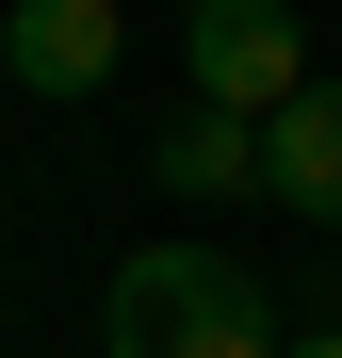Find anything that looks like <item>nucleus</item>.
<instances>
[{
    "mask_svg": "<svg viewBox=\"0 0 342 358\" xmlns=\"http://www.w3.org/2000/svg\"><path fill=\"white\" fill-rule=\"evenodd\" d=\"M98 358H277V310H261V277L196 245V228H163V245L114 261L98 293Z\"/></svg>",
    "mask_w": 342,
    "mask_h": 358,
    "instance_id": "1",
    "label": "nucleus"
},
{
    "mask_svg": "<svg viewBox=\"0 0 342 358\" xmlns=\"http://www.w3.org/2000/svg\"><path fill=\"white\" fill-rule=\"evenodd\" d=\"M180 66H196L212 114H277L310 82V33H294V0H196L180 17Z\"/></svg>",
    "mask_w": 342,
    "mask_h": 358,
    "instance_id": "2",
    "label": "nucleus"
},
{
    "mask_svg": "<svg viewBox=\"0 0 342 358\" xmlns=\"http://www.w3.org/2000/svg\"><path fill=\"white\" fill-rule=\"evenodd\" d=\"M114 33H131V0H0V98H98L114 82Z\"/></svg>",
    "mask_w": 342,
    "mask_h": 358,
    "instance_id": "3",
    "label": "nucleus"
},
{
    "mask_svg": "<svg viewBox=\"0 0 342 358\" xmlns=\"http://www.w3.org/2000/svg\"><path fill=\"white\" fill-rule=\"evenodd\" d=\"M261 196L310 212V228H342V82H294L261 114Z\"/></svg>",
    "mask_w": 342,
    "mask_h": 358,
    "instance_id": "4",
    "label": "nucleus"
},
{
    "mask_svg": "<svg viewBox=\"0 0 342 358\" xmlns=\"http://www.w3.org/2000/svg\"><path fill=\"white\" fill-rule=\"evenodd\" d=\"M147 179H163V196H245V179H261V114H163V147H147Z\"/></svg>",
    "mask_w": 342,
    "mask_h": 358,
    "instance_id": "5",
    "label": "nucleus"
},
{
    "mask_svg": "<svg viewBox=\"0 0 342 358\" xmlns=\"http://www.w3.org/2000/svg\"><path fill=\"white\" fill-rule=\"evenodd\" d=\"M277 358H342V326H294V342H277Z\"/></svg>",
    "mask_w": 342,
    "mask_h": 358,
    "instance_id": "6",
    "label": "nucleus"
},
{
    "mask_svg": "<svg viewBox=\"0 0 342 358\" xmlns=\"http://www.w3.org/2000/svg\"><path fill=\"white\" fill-rule=\"evenodd\" d=\"M0 228H17V179H0Z\"/></svg>",
    "mask_w": 342,
    "mask_h": 358,
    "instance_id": "7",
    "label": "nucleus"
},
{
    "mask_svg": "<svg viewBox=\"0 0 342 358\" xmlns=\"http://www.w3.org/2000/svg\"><path fill=\"white\" fill-rule=\"evenodd\" d=\"M180 17H196V0H180Z\"/></svg>",
    "mask_w": 342,
    "mask_h": 358,
    "instance_id": "8",
    "label": "nucleus"
}]
</instances>
